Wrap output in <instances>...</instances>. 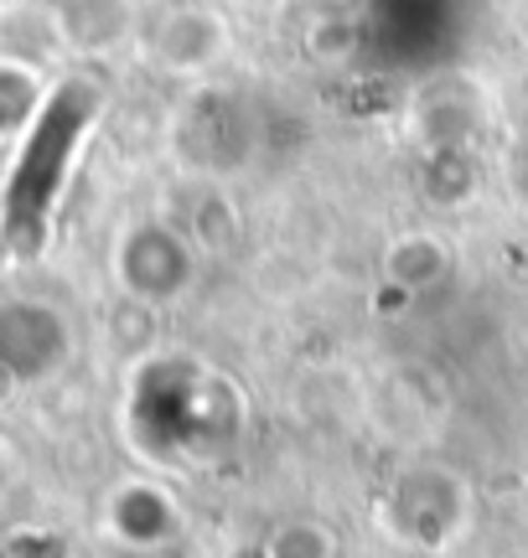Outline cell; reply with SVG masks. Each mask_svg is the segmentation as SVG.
Masks as SVG:
<instances>
[{
    "mask_svg": "<svg viewBox=\"0 0 528 558\" xmlns=\"http://www.w3.org/2000/svg\"><path fill=\"white\" fill-rule=\"evenodd\" d=\"M88 124H94V88L88 83H62L41 104L37 124L11 166V181H5V239L21 259L47 239V213L68 181V160L79 150V140L88 135Z\"/></svg>",
    "mask_w": 528,
    "mask_h": 558,
    "instance_id": "6da1fadb",
    "label": "cell"
}]
</instances>
